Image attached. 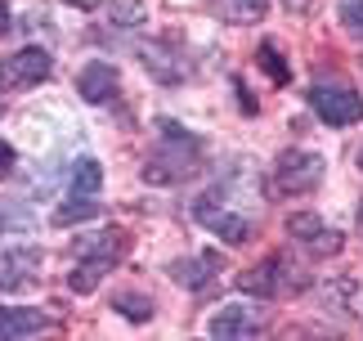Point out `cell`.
Returning a JSON list of instances; mask_svg holds the SVG:
<instances>
[{
	"label": "cell",
	"instance_id": "cell-24",
	"mask_svg": "<svg viewBox=\"0 0 363 341\" xmlns=\"http://www.w3.org/2000/svg\"><path fill=\"white\" fill-rule=\"evenodd\" d=\"M67 5H81V9H94V5H99V0H67Z\"/></svg>",
	"mask_w": 363,
	"mask_h": 341
},
{
	"label": "cell",
	"instance_id": "cell-6",
	"mask_svg": "<svg viewBox=\"0 0 363 341\" xmlns=\"http://www.w3.org/2000/svg\"><path fill=\"white\" fill-rule=\"evenodd\" d=\"M206 332L211 337H220V341H233V337H251V332H260V315L251 305H220L216 315H211V323H206Z\"/></svg>",
	"mask_w": 363,
	"mask_h": 341
},
{
	"label": "cell",
	"instance_id": "cell-23",
	"mask_svg": "<svg viewBox=\"0 0 363 341\" xmlns=\"http://www.w3.org/2000/svg\"><path fill=\"white\" fill-rule=\"evenodd\" d=\"M5 32H9V5L0 0V36H5Z\"/></svg>",
	"mask_w": 363,
	"mask_h": 341
},
{
	"label": "cell",
	"instance_id": "cell-16",
	"mask_svg": "<svg viewBox=\"0 0 363 341\" xmlns=\"http://www.w3.org/2000/svg\"><path fill=\"white\" fill-rule=\"evenodd\" d=\"M108 18L117 27H139L144 23V0H108Z\"/></svg>",
	"mask_w": 363,
	"mask_h": 341
},
{
	"label": "cell",
	"instance_id": "cell-18",
	"mask_svg": "<svg viewBox=\"0 0 363 341\" xmlns=\"http://www.w3.org/2000/svg\"><path fill=\"white\" fill-rule=\"evenodd\" d=\"M318 229H323V220L310 216V211H296V216H287V238H318Z\"/></svg>",
	"mask_w": 363,
	"mask_h": 341
},
{
	"label": "cell",
	"instance_id": "cell-15",
	"mask_svg": "<svg viewBox=\"0 0 363 341\" xmlns=\"http://www.w3.org/2000/svg\"><path fill=\"white\" fill-rule=\"evenodd\" d=\"M264 9H269V0H220V13L229 23H256L264 18Z\"/></svg>",
	"mask_w": 363,
	"mask_h": 341
},
{
	"label": "cell",
	"instance_id": "cell-12",
	"mask_svg": "<svg viewBox=\"0 0 363 341\" xmlns=\"http://www.w3.org/2000/svg\"><path fill=\"white\" fill-rule=\"evenodd\" d=\"M139 59H144V67L157 81H179V77H184V63H171V50H166V45H144Z\"/></svg>",
	"mask_w": 363,
	"mask_h": 341
},
{
	"label": "cell",
	"instance_id": "cell-11",
	"mask_svg": "<svg viewBox=\"0 0 363 341\" xmlns=\"http://www.w3.org/2000/svg\"><path fill=\"white\" fill-rule=\"evenodd\" d=\"M211 274H216V261L211 256H202V261H175L171 265V278L175 283H184V288H206V283H211Z\"/></svg>",
	"mask_w": 363,
	"mask_h": 341
},
{
	"label": "cell",
	"instance_id": "cell-21",
	"mask_svg": "<svg viewBox=\"0 0 363 341\" xmlns=\"http://www.w3.org/2000/svg\"><path fill=\"white\" fill-rule=\"evenodd\" d=\"M341 23H345V32L363 36V0H345V5H341Z\"/></svg>",
	"mask_w": 363,
	"mask_h": 341
},
{
	"label": "cell",
	"instance_id": "cell-17",
	"mask_svg": "<svg viewBox=\"0 0 363 341\" xmlns=\"http://www.w3.org/2000/svg\"><path fill=\"white\" fill-rule=\"evenodd\" d=\"M99 274H104L99 265H90V261H77V269L67 274V288H72V292H94V288H99Z\"/></svg>",
	"mask_w": 363,
	"mask_h": 341
},
{
	"label": "cell",
	"instance_id": "cell-5",
	"mask_svg": "<svg viewBox=\"0 0 363 341\" xmlns=\"http://www.w3.org/2000/svg\"><path fill=\"white\" fill-rule=\"evenodd\" d=\"M40 251L36 247H0V292H18L36 278Z\"/></svg>",
	"mask_w": 363,
	"mask_h": 341
},
{
	"label": "cell",
	"instance_id": "cell-27",
	"mask_svg": "<svg viewBox=\"0 0 363 341\" xmlns=\"http://www.w3.org/2000/svg\"><path fill=\"white\" fill-rule=\"evenodd\" d=\"M359 166H363V148H359Z\"/></svg>",
	"mask_w": 363,
	"mask_h": 341
},
{
	"label": "cell",
	"instance_id": "cell-1",
	"mask_svg": "<svg viewBox=\"0 0 363 341\" xmlns=\"http://www.w3.org/2000/svg\"><path fill=\"white\" fill-rule=\"evenodd\" d=\"M323 158L310 148H287L283 158H278V189L283 193H310L318 180H323Z\"/></svg>",
	"mask_w": 363,
	"mask_h": 341
},
{
	"label": "cell",
	"instance_id": "cell-13",
	"mask_svg": "<svg viewBox=\"0 0 363 341\" xmlns=\"http://www.w3.org/2000/svg\"><path fill=\"white\" fill-rule=\"evenodd\" d=\"M90 216H99V197L94 193H67V202L54 211L59 224H77V220H90Z\"/></svg>",
	"mask_w": 363,
	"mask_h": 341
},
{
	"label": "cell",
	"instance_id": "cell-7",
	"mask_svg": "<svg viewBox=\"0 0 363 341\" xmlns=\"http://www.w3.org/2000/svg\"><path fill=\"white\" fill-rule=\"evenodd\" d=\"M77 261H90V265H99L108 269L113 261H121L125 256V234L121 229H108V234H90V238H77Z\"/></svg>",
	"mask_w": 363,
	"mask_h": 341
},
{
	"label": "cell",
	"instance_id": "cell-26",
	"mask_svg": "<svg viewBox=\"0 0 363 341\" xmlns=\"http://www.w3.org/2000/svg\"><path fill=\"white\" fill-rule=\"evenodd\" d=\"M359 224H363V197H359Z\"/></svg>",
	"mask_w": 363,
	"mask_h": 341
},
{
	"label": "cell",
	"instance_id": "cell-10",
	"mask_svg": "<svg viewBox=\"0 0 363 341\" xmlns=\"http://www.w3.org/2000/svg\"><path fill=\"white\" fill-rule=\"evenodd\" d=\"M45 328V315L36 310H0V341H23Z\"/></svg>",
	"mask_w": 363,
	"mask_h": 341
},
{
	"label": "cell",
	"instance_id": "cell-3",
	"mask_svg": "<svg viewBox=\"0 0 363 341\" xmlns=\"http://www.w3.org/2000/svg\"><path fill=\"white\" fill-rule=\"evenodd\" d=\"M50 50H40V45H23L13 59L0 63V85L5 90H27V85H36V81H45L50 77Z\"/></svg>",
	"mask_w": 363,
	"mask_h": 341
},
{
	"label": "cell",
	"instance_id": "cell-20",
	"mask_svg": "<svg viewBox=\"0 0 363 341\" xmlns=\"http://www.w3.org/2000/svg\"><path fill=\"white\" fill-rule=\"evenodd\" d=\"M260 67H264V72H269V77H274L278 85H287V77H291V72H287V63L278 59V50L269 45V40H264V45H260Z\"/></svg>",
	"mask_w": 363,
	"mask_h": 341
},
{
	"label": "cell",
	"instance_id": "cell-14",
	"mask_svg": "<svg viewBox=\"0 0 363 341\" xmlns=\"http://www.w3.org/2000/svg\"><path fill=\"white\" fill-rule=\"evenodd\" d=\"M99 184H104V166L94 158H81L72 166V184H67V193H99Z\"/></svg>",
	"mask_w": 363,
	"mask_h": 341
},
{
	"label": "cell",
	"instance_id": "cell-25",
	"mask_svg": "<svg viewBox=\"0 0 363 341\" xmlns=\"http://www.w3.org/2000/svg\"><path fill=\"white\" fill-rule=\"evenodd\" d=\"M291 9H310V0H291Z\"/></svg>",
	"mask_w": 363,
	"mask_h": 341
},
{
	"label": "cell",
	"instance_id": "cell-22",
	"mask_svg": "<svg viewBox=\"0 0 363 341\" xmlns=\"http://www.w3.org/2000/svg\"><path fill=\"white\" fill-rule=\"evenodd\" d=\"M13 166H18V153H13V148L5 144V139H0V180L13 175Z\"/></svg>",
	"mask_w": 363,
	"mask_h": 341
},
{
	"label": "cell",
	"instance_id": "cell-8",
	"mask_svg": "<svg viewBox=\"0 0 363 341\" xmlns=\"http://www.w3.org/2000/svg\"><path fill=\"white\" fill-rule=\"evenodd\" d=\"M77 90L86 104H108V99H117V67L108 63H86L77 77Z\"/></svg>",
	"mask_w": 363,
	"mask_h": 341
},
{
	"label": "cell",
	"instance_id": "cell-19",
	"mask_svg": "<svg viewBox=\"0 0 363 341\" xmlns=\"http://www.w3.org/2000/svg\"><path fill=\"white\" fill-rule=\"evenodd\" d=\"M117 310H121L125 319H135V323L152 319V301H148V296H135V292H121L117 296Z\"/></svg>",
	"mask_w": 363,
	"mask_h": 341
},
{
	"label": "cell",
	"instance_id": "cell-9",
	"mask_svg": "<svg viewBox=\"0 0 363 341\" xmlns=\"http://www.w3.org/2000/svg\"><path fill=\"white\" fill-rule=\"evenodd\" d=\"M278 269H283V261L269 256V261L242 269V274H238V288L251 292V296H278V288H283V283H278Z\"/></svg>",
	"mask_w": 363,
	"mask_h": 341
},
{
	"label": "cell",
	"instance_id": "cell-2",
	"mask_svg": "<svg viewBox=\"0 0 363 341\" xmlns=\"http://www.w3.org/2000/svg\"><path fill=\"white\" fill-rule=\"evenodd\" d=\"M310 108L323 117L328 126H350L363 117V99L345 85H314L310 90Z\"/></svg>",
	"mask_w": 363,
	"mask_h": 341
},
{
	"label": "cell",
	"instance_id": "cell-4",
	"mask_svg": "<svg viewBox=\"0 0 363 341\" xmlns=\"http://www.w3.org/2000/svg\"><path fill=\"white\" fill-rule=\"evenodd\" d=\"M198 220L206 224V229H216V238H225V243H233V247L251 238V220H247V216H233V211H225L216 193H206L202 202H198Z\"/></svg>",
	"mask_w": 363,
	"mask_h": 341
}]
</instances>
